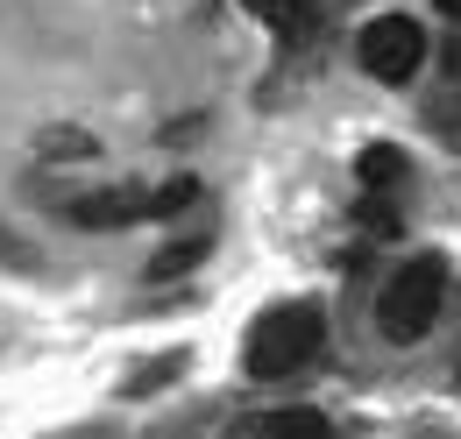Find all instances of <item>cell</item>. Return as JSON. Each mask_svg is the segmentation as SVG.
Listing matches in <instances>:
<instances>
[{"label": "cell", "instance_id": "4", "mask_svg": "<svg viewBox=\"0 0 461 439\" xmlns=\"http://www.w3.org/2000/svg\"><path fill=\"white\" fill-rule=\"evenodd\" d=\"M142 213H149V199H135V192H86V199H71L78 227H128Z\"/></svg>", "mask_w": 461, "mask_h": 439}, {"label": "cell", "instance_id": "2", "mask_svg": "<svg viewBox=\"0 0 461 439\" xmlns=\"http://www.w3.org/2000/svg\"><path fill=\"white\" fill-rule=\"evenodd\" d=\"M440 298H447V263L440 255H411L384 283V298H376V327L391 333V340H419V333L440 319Z\"/></svg>", "mask_w": 461, "mask_h": 439}, {"label": "cell", "instance_id": "10", "mask_svg": "<svg viewBox=\"0 0 461 439\" xmlns=\"http://www.w3.org/2000/svg\"><path fill=\"white\" fill-rule=\"evenodd\" d=\"M362 220H369L376 234H391V227H398V220H391V206H384V199H369V206H362Z\"/></svg>", "mask_w": 461, "mask_h": 439}, {"label": "cell", "instance_id": "8", "mask_svg": "<svg viewBox=\"0 0 461 439\" xmlns=\"http://www.w3.org/2000/svg\"><path fill=\"white\" fill-rule=\"evenodd\" d=\"M192 192H199L192 177H171L164 192H149V220H171V213H185V206H192Z\"/></svg>", "mask_w": 461, "mask_h": 439}, {"label": "cell", "instance_id": "1", "mask_svg": "<svg viewBox=\"0 0 461 439\" xmlns=\"http://www.w3.org/2000/svg\"><path fill=\"white\" fill-rule=\"evenodd\" d=\"M320 333H327L320 305H270V312L256 319V333H249V376L277 383L291 369H305V362L320 354Z\"/></svg>", "mask_w": 461, "mask_h": 439}, {"label": "cell", "instance_id": "5", "mask_svg": "<svg viewBox=\"0 0 461 439\" xmlns=\"http://www.w3.org/2000/svg\"><path fill=\"white\" fill-rule=\"evenodd\" d=\"M249 7H256V14H263V22L277 29V36H298V43H305V36L320 29V14H312L305 0H249Z\"/></svg>", "mask_w": 461, "mask_h": 439}, {"label": "cell", "instance_id": "3", "mask_svg": "<svg viewBox=\"0 0 461 439\" xmlns=\"http://www.w3.org/2000/svg\"><path fill=\"white\" fill-rule=\"evenodd\" d=\"M362 71L369 78H384V85H404L411 71H419V57H426V29L411 22V14H376L369 29H362Z\"/></svg>", "mask_w": 461, "mask_h": 439}, {"label": "cell", "instance_id": "7", "mask_svg": "<svg viewBox=\"0 0 461 439\" xmlns=\"http://www.w3.org/2000/svg\"><path fill=\"white\" fill-rule=\"evenodd\" d=\"M355 170H362V184H369V192H391V184L404 177V157L391 149V142H369V149H362V164H355Z\"/></svg>", "mask_w": 461, "mask_h": 439}, {"label": "cell", "instance_id": "11", "mask_svg": "<svg viewBox=\"0 0 461 439\" xmlns=\"http://www.w3.org/2000/svg\"><path fill=\"white\" fill-rule=\"evenodd\" d=\"M433 7H440V14H455V22H461V0H433Z\"/></svg>", "mask_w": 461, "mask_h": 439}, {"label": "cell", "instance_id": "6", "mask_svg": "<svg viewBox=\"0 0 461 439\" xmlns=\"http://www.w3.org/2000/svg\"><path fill=\"white\" fill-rule=\"evenodd\" d=\"M256 433L263 439H334V426H327L320 411H298V404H291V411H270Z\"/></svg>", "mask_w": 461, "mask_h": 439}, {"label": "cell", "instance_id": "9", "mask_svg": "<svg viewBox=\"0 0 461 439\" xmlns=\"http://www.w3.org/2000/svg\"><path fill=\"white\" fill-rule=\"evenodd\" d=\"M199 255H206V241H177V248H164V255L149 263V276H177V270H192Z\"/></svg>", "mask_w": 461, "mask_h": 439}]
</instances>
